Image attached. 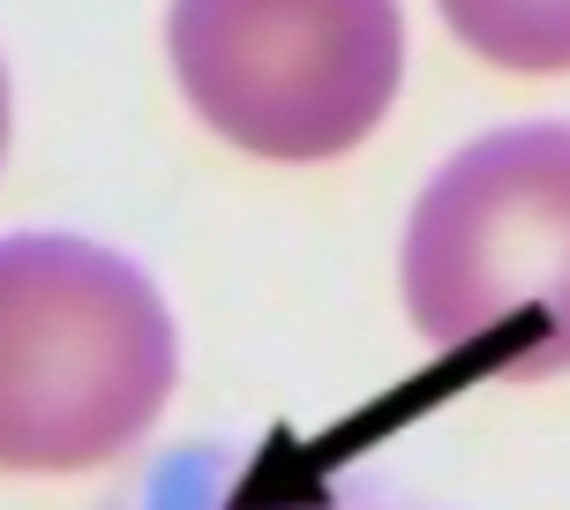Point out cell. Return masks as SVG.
I'll use <instances>...</instances> for the list:
<instances>
[{
    "mask_svg": "<svg viewBox=\"0 0 570 510\" xmlns=\"http://www.w3.org/2000/svg\"><path fill=\"white\" fill-rule=\"evenodd\" d=\"M405 308L473 375L570 369V128H503L428 180L405 226Z\"/></svg>",
    "mask_w": 570,
    "mask_h": 510,
    "instance_id": "cell-2",
    "label": "cell"
},
{
    "mask_svg": "<svg viewBox=\"0 0 570 510\" xmlns=\"http://www.w3.org/2000/svg\"><path fill=\"white\" fill-rule=\"evenodd\" d=\"M435 8L473 53L511 76H563L570 68V0H435Z\"/></svg>",
    "mask_w": 570,
    "mask_h": 510,
    "instance_id": "cell-4",
    "label": "cell"
},
{
    "mask_svg": "<svg viewBox=\"0 0 570 510\" xmlns=\"http://www.w3.org/2000/svg\"><path fill=\"white\" fill-rule=\"evenodd\" d=\"M173 315L128 255L68 233L0 241V473H83L173 398Z\"/></svg>",
    "mask_w": 570,
    "mask_h": 510,
    "instance_id": "cell-1",
    "label": "cell"
},
{
    "mask_svg": "<svg viewBox=\"0 0 570 510\" xmlns=\"http://www.w3.org/2000/svg\"><path fill=\"white\" fill-rule=\"evenodd\" d=\"M0 158H8V68H0Z\"/></svg>",
    "mask_w": 570,
    "mask_h": 510,
    "instance_id": "cell-5",
    "label": "cell"
},
{
    "mask_svg": "<svg viewBox=\"0 0 570 510\" xmlns=\"http://www.w3.org/2000/svg\"><path fill=\"white\" fill-rule=\"evenodd\" d=\"M173 76L210 128L256 158H338L399 98V0H173Z\"/></svg>",
    "mask_w": 570,
    "mask_h": 510,
    "instance_id": "cell-3",
    "label": "cell"
}]
</instances>
